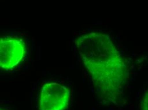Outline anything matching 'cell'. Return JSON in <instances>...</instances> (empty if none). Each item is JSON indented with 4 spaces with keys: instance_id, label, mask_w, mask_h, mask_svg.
<instances>
[{
    "instance_id": "cell-1",
    "label": "cell",
    "mask_w": 148,
    "mask_h": 110,
    "mask_svg": "<svg viewBox=\"0 0 148 110\" xmlns=\"http://www.w3.org/2000/svg\"><path fill=\"white\" fill-rule=\"evenodd\" d=\"M80 57L97 94L107 103L118 99L128 80V66L109 36L92 31L75 40Z\"/></svg>"
},
{
    "instance_id": "cell-2",
    "label": "cell",
    "mask_w": 148,
    "mask_h": 110,
    "mask_svg": "<svg viewBox=\"0 0 148 110\" xmlns=\"http://www.w3.org/2000/svg\"><path fill=\"white\" fill-rule=\"evenodd\" d=\"M70 92L66 86L58 82H48L41 88L39 95V110H66Z\"/></svg>"
},
{
    "instance_id": "cell-3",
    "label": "cell",
    "mask_w": 148,
    "mask_h": 110,
    "mask_svg": "<svg viewBox=\"0 0 148 110\" xmlns=\"http://www.w3.org/2000/svg\"><path fill=\"white\" fill-rule=\"evenodd\" d=\"M27 47L23 39L16 36H3L0 39V68H14L24 59Z\"/></svg>"
},
{
    "instance_id": "cell-4",
    "label": "cell",
    "mask_w": 148,
    "mask_h": 110,
    "mask_svg": "<svg viewBox=\"0 0 148 110\" xmlns=\"http://www.w3.org/2000/svg\"><path fill=\"white\" fill-rule=\"evenodd\" d=\"M141 110H148V90L145 93L142 101Z\"/></svg>"
},
{
    "instance_id": "cell-5",
    "label": "cell",
    "mask_w": 148,
    "mask_h": 110,
    "mask_svg": "<svg viewBox=\"0 0 148 110\" xmlns=\"http://www.w3.org/2000/svg\"><path fill=\"white\" fill-rule=\"evenodd\" d=\"M1 110H5V109H1Z\"/></svg>"
}]
</instances>
